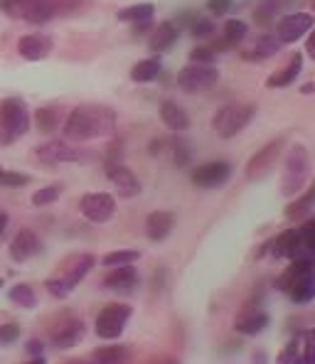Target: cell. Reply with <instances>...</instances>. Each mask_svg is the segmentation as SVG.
Here are the masks:
<instances>
[{
    "mask_svg": "<svg viewBox=\"0 0 315 364\" xmlns=\"http://www.w3.org/2000/svg\"><path fill=\"white\" fill-rule=\"evenodd\" d=\"M64 138L74 143L106 138L116 131V111L104 104H82L64 119Z\"/></svg>",
    "mask_w": 315,
    "mask_h": 364,
    "instance_id": "obj_1",
    "label": "cell"
},
{
    "mask_svg": "<svg viewBox=\"0 0 315 364\" xmlns=\"http://www.w3.org/2000/svg\"><path fill=\"white\" fill-rule=\"evenodd\" d=\"M276 288L284 291L296 305H306L315 298V259L313 256H298L291 259V266L281 273Z\"/></svg>",
    "mask_w": 315,
    "mask_h": 364,
    "instance_id": "obj_2",
    "label": "cell"
},
{
    "mask_svg": "<svg viewBox=\"0 0 315 364\" xmlns=\"http://www.w3.org/2000/svg\"><path fill=\"white\" fill-rule=\"evenodd\" d=\"M311 175V153L306 146L296 143L291 146V151L284 158V175H281V192L286 197H296L298 192H303Z\"/></svg>",
    "mask_w": 315,
    "mask_h": 364,
    "instance_id": "obj_3",
    "label": "cell"
},
{
    "mask_svg": "<svg viewBox=\"0 0 315 364\" xmlns=\"http://www.w3.org/2000/svg\"><path fill=\"white\" fill-rule=\"evenodd\" d=\"M30 131V114L23 99L0 101V146H13Z\"/></svg>",
    "mask_w": 315,
    "mask_h": 364,
    "instance_id": "obj_4",
    "label": "cell"
},
{
    "mask_svg": "<svg viewBox=\"0 0 315 364\" xmlns=\"http://www.w3.org/2000/svg\"><path fill=\"white\" fill-rule=\"evenodd\" d=\"M256 116V106L252 104H227L212 119V128L220 138H234L252 123Z\"/></svg>",
    "mask_w": 315,
    "mask_h": 364,
    "instance_id": "obj_5",
    "label": "cell"
},
{
    "mask_svg": "<svg viewBox=\"0 0 315 364\" xmlns=\"http://www.w3.org/2000/svg\"><path fill=\"white\" fill-rule=\"evenodd\" d=\"M284 148H286V138L279 136V138H274V141L266 143L261 151H256L252 155V160L247 163V170H244L247 180L261 182L264 178H269V175L276 170V163L281 160V155H284Z\"/></svg>",
    "mask_w": 315,
    "mask_h": 364,
    "instance_id": "obj_6",
    "label": "cell"
},
{
    "mask_svg": "<svg viewBox=\"0 0 315 364\" xmlns=\"http://www.w3.org/2000/svg\"><path fill=\"white\" fill-rule=\"evenodd\" d=\"M133 315V308L126 303H111L96 315V335L101 340H116L124 335L128 320Z\"/></svg>",
    "mask_w": 315,
    "mask_h": 364,
    "instance_id": "obj_7",
    "label": "cell"
},
{
    "mask_svg": "<svg viewBox=\"0 0 315 364\" xmlns=\"http://www.w3.org/2000/svg\"><path fill=\"white\" fill-rule=\"evenodd\" d=\"M220 82V72L212 64H188L185 69H180L178 74V87L188 94H202L210 91L215 84Z\"/></svg>",
    "mask_w": 315,
    "mask_h": 364,
    "instance_id": "obj_8",
    "label": "cell"
},
{
    "mask_svg": "<svg viewBox=\"0 0 315 364\" xmlns=\"http://www.w3.org/2000/svg\"><path fill=\"white\" fill-rule=\"evenodd\" d=\"M79 212L94 224L109 222L116 214V200L109 192H87V195L79 200Z\"/></svg>",
    "mask_w": 315,
    "mask_h": 364,
    "instance_id": "obj_9",
    "label": "cell"
},
{
    "mask_svg": "<svg viewBox=\"0 0 315 364\" xmlns=\"http://www.w3.org/2000/svg\"><path fill=\"white\" fill-rule=\"evenodd\" d=\"M229 178H232V165L227 160H212V163L192 170V182L202 190H217V187L227 185Z\"/></svg>",
    "mask_w": 315,
    "mask_h": 364,
    "instance_id": "obj_10",
    "label": "cell"
},
{
    "mask_svg": "<svg viewBox=\"0 0 315 364\" xmlns=\"http://www.w3.org/2000/svg\"><path fill=\"white\" fill-rule=\"evenodd\" d=\"M35 155L40 158V163H47V165L72 163V160H84V158H87V153L79 151V148H74L72 143H64V141L42 143V146L35 151Z\"/></svg>",
    "mask_w": 315,
    "mask_h": 364,
    "instance_id": "obj_11",
    "label": "cell"
},
{
    "mask_svg": "<svg viewBox=\"0 0 315 364\" xmlns=\"http://www.w3.org/2000/svg\"><path fill=\"white\" fill-rule=\"evenodd\" d=\"M313 28V15L311 13H291L276 23V37L279 42H296L301 40L306 32Z\"/></svg>",
    "mask_w": 315,
    "mask_h": 364,
    "instance_id": "obj_12",
    "label": "cell"
},
{
    "mask_svg": "<svg viewBox=\"0 0 315 364\" xmlns=\"http://www.w3.org/2000/svg\"><path fill=\"white\" fill-rule=\"evenodd\" d=\"M84 335H87V325L79 318H69L55 328V333H52V345H55L57 350H72V347H77L79 342L84 340Z\"/></svg>",
    "mask_w": 315,
    "mask_h": 364,
    "instance_id": "obj_13",
    "label": "cell"
},
{
    "mask_svg": "<svg viewBox=\"0 0 315 364\" xmlns=\"http://www.w3.org/2000/svg\"><path fill=\"white\" fill-rule=\"evenodd\" d=\"M106 175H109L111 185L116 187L121 197H136L141 192V180L136 178L131 168H126L124 163H116V165H106Z\"/></svg>",
    "mask_w": 315,
    "mask_h": 364,
    "instance_id": "obj_14",
    "label": "cell"
},
{
    "mask_svg": "<svg viewBox=\"0 0 315 364\" xmlns=\"http://www.w3.org/2000/svg\"><path fill=\"white\" fill-rule=\"evenodd\" d=\"M40 251H42V242L32 229H20L13 242H10V256H13L18 264H25V261L37 256Z\"/></svg>",
    "mask_w": 315,
    "mask_h": 364,
    "instance_id": "obj_15",
    "label": "cell"
},
{
    "mask_svg": "<svg viewBox=\"0 0 315 364\" xmlns=\"http://www.w3.org/2000/svg\"><path fill=\"white\" fill-rule=\"evenodd\" d=\"M303 254L301 232L298 229H286L271 242V256L274 259H298Z\"/></svg>",
    "mask_w": 315,
    "mask_h": 364,
    "instance_id": "obj_16",
    "label": "cell"
},
{
    "mask_svg": "<svg viewBox=\"0 0 315 364\" xmlns=\"http://www.w3.org/2000/svg\"><path fill=\"white\" fill-rule=\"evenodd\" d=\"M18 52L23 60L40 62L52 52V37L47 35H23L18 42Z\"/></svg>",
    "mask_w": 315,
    "mask_h": 364,
    "instance_id": "obj_17",
    "label": "cell"
},
{
    "mask_svg": "<svg viewBox=\"0 0 315 364\" xmlns=\"http://www.w3.org/2000/svg\"><path fill=\"white\" fill-rule=\"evenodd\" d=\"M20 20H28V23L35 25H45L50 23L55 15V8H52V0H20V10H18Z\"/></svg>",
    "mask_w": 315,
    "mask_h": 364,
    "instance_id": "obj_18",
    "label": "cell"
},
{
    "mask_svg": "<svg viewBox=\"0 0 315 364\" xmlns=\"http://www.w3.org/2000/svg\"><path fill=\"white\" fill-rule=\"evenodd\" d=\"M138 281H141V276H138V271L133 264L131 266H116V269L104 278V288L116 291V293H131L133 288L138 286Z\"/></svg>",
    "mask_w": 315,
    "mask_h": 364,
    "instance_id": "obj_19",
    "label": "cell"
},
{
    "mask_svg": "<svg viewBox=\"0 0 315 364\" xmlns=\"http://www.w3.org/2000/svg\"><path fill=\"white\" fill-rule=\"evenodd\" d=\"M175 227V214L173 212H165V210H158V212H151L146 217V234L151 242H163L168 239V234L173 232Z\"/></svg>",
    "mask_w": 315,
    "mask_h": 364,
    "instance_id": "obj_20",
    "label": "cell"
},
{
    "mask_svg": "<svg viewBox=\"0 0 315 364\" xmlns=\"http://www.w3.org/2000/svg\"><path fill=\"white\" fill-rule=\"evenodd\" d=\"M303 72V55L301 52H296V55H291V60L284 69H279L276 74H271L269 79H266V87L269 89H284V87H291V84H296L298 74Z\"/></svg>",
    "mask_w": 315,
    "mask_h": 364,
    "instance_id": "obj_21",
    "label": "cell"
},
{
    "mask_svg": "<svg viewBox=\"0 0 315 364\" xmlns=\"http://www.w3.org/2000/svg\"><path fill=\"white\" fill-rule=\"evenodd\" d=\"M160 121L165 123V128H170V131H175V133H183L190 128V114L183 106L170 99L160 104Z\"/></svg>",
    "mask_w": 315,
    "mask_h": 364,
    "instance_id": "obj_22",
    "label": "cell"
},
{
    "mask_svg": "<svg viewBox=\"0 0 315 364\" xmlns=\"http://www.w3.org/2000/svg\"><path fill=\"white\" fill-rule=\"evenodd\" d=\"M313 210H315V182H311V187L296 202H291L286 207V219L288 222H301V219L311 217Z\"/></svg>",
    "mask_w": 315,
    "mask_h": 364,
    "instance_id": "obj_23",
    "label": "cell"
},
{
    "mask_svg": "<svg viewBox=\"0 0 315 364\" xmlns=\"http://www.w3.org/2000/svg\"><path fill=\"white\" fill-rule=\"evenodd\" d=\"M131 350L124 345H104L92 352V364H128Z\"/></svg>",
    "mask_w": 315,
    "mask_h": 364,
    "instance_id": "obj_24",
    "label": "cell"
},
{
    "mask_svg": "<svg viewBox=\"0 0 315 364\" xmlns=\"http://www.w3.org/2000/svg\"><path fill=\"white\" fill-rule=\"evenodd\" d=\"M266 325H269V315L261 313V310H247L237 318L234 330L242 335H259L261 330H266Z\"/></svg>",
    "mask_w": 315,
    "mask_h": 364,
    "instance_id": "obj_25",
    "label": "cell"
},
{
    "mask_svg": "<svg viewBox=\"0 0 315 364\" xmlns=\"http://www.w3.org/2000/svg\"><path fill=\"white\" fill-rule=\"evenodd\" d=\"M178 35H180V30L175 28L173 23H160L156 30H153V35H151V40H148V45H151V50L153 52H168L170 47L178 42Z\"/></svg>",
    "mask_w": 315,
    "mask_h": 364,
    "instance_id": "obj_26",
    "label": "cell"
},
{
    "mask_svg": "<svg viewBox=\"0 0 315 364\" xmlns=\"http://www.w3.org/2000/svg\"><path fill=\"white\" fill-rule=\"evenodd\" d=\"M35 123L40 133H55L64 123V114L60 106H42L35 111Z\"/></svg>",
    "mask_w": 315,
    "mask_h": 364,
    "instance_id": "obj_27",
    "label": "cell"
},
{
    "mask_svg": "<svg viewBox=\"0 0 315 364\" xmlns=\"http://www.w3.org/2000/svg\"><path fill=\"white\" fill-rule=\"evenodd\" d=\"M281 50V42L276 35H261L259 40L254 42V50L252 52H244V60H266V57L276 55Z\"/></svg>",
    "mask_w": 315,
    "mask_h": 364,
    "instance_id": "obj_28",
    "label": "cell"
},
{
    "mask_svg": "<svg viewBox=\"0 0 315 364\" xmlns=\"http://www.w3.org/2000/svg\"><path fill=\"white\" fill-rule=\"evenodd\" d=\"M160 69H163V64H160L158 57H148V60H141L133 64L131 69V79L138 84H146V82H153V79L160 74Z\"/></svg>",
    "mask_w": 315,
    "mask_h": 364,
    "instance_id": "obj_29",
    "label": "cell"
},
{
    "mask_svg": "<svg viewBox=\"0 0 315 364\" xmlns=\"http://www.w3.org/2000/svg\"><path fill=\"white\" fill-rule=\"evenodd\" d=\"M94 264H96V259H94L92 254H82L77 261H72V266H69V271L64 273L62 278H64V281H67L72 288H77V286H79V281H82V278L94 269Z\"/></svg>",
    "mask_w": 315,
    "mask_h": 364,
    "instance_id": "obj_30",
    "label": "cell"
},
{
    "mask_svg": "<svg viewBox=\"0 0 315 364\" xmlns=\"http://www.w3.org/2000/svg\"><path fill=\"white\" fill-rule=\"evenodd\" d=\"M293 3H296V0H261L259 8H256V13H254V20L261 25H269L271 20L276 18V13L291 8Z\"/></svg>",
    "mask_w": 315,
    "mask_h": 364,
    "instance_id": "obj_31",
    "label": "cell"
},
{
    "mask_svg": "<svg viewBox=\"0 0 315 364\" xmlns=\"http://www.w3.org/2000/svg\"><path fill=\"white\" fill-rule=\"evenodd\" d=\"M153 13H156V8H153V3H136V5H128V8L119 10V15L116 18L124 20V23H148V20L153 18Z\"/></svg>",
    "mask_w": 315,
    "mask_h": 364,
    "instance_id": "obj_32",
    "label": "cell"
},
{
    "mask_svg": "<svg viewBox=\"0 0 315 364\" xmlns=\"http://www.w3.org/2000/svg\"><path fill=\"white\" fill-rule=\"evenodd\" d=\"M138 259H141V254H138L136 249H119V251H109V254H104L101 264L116 269V266H131L133 261H138Z\"/></svg>",
    "mask_w": 315,
    "mask_h": 364,
    "instance_id": "obj_33",
    "label": "cell"
},
{
    "mask_svg": "<svg viewBox=\"0 0 315 364\" xmlns=\"http://www.w3.org/2000/svg\"><path fill=\"white\" fill-rule=\"evenodd\" d=\"M8 298H10V301H13L15 305H20V308H35V305H37L35 291H32L30 286H25V283H20V286H13V288H10Z\"/></svg>",
    "mask_w": 315,
    "mask_h": 364,
    "instance_id": "obj_34",
    "label": "cell"
},
{
    "mask_svg": "<svg viewBox=\"0 0 315 364\" xmlns=\"http://www.w3.org/2000/svg\"><path fill=\"white\" fill-rule=\"evenodd\" d=\"M247 32H249L247 23H242V20H227V23H224V37H222V40L227 42L229 47L239 45V42L247 37Z\"/></svg>",
    "mask_w": 315,
    "mask_h": 364,
    "instance_id": "obj_35",
    "label": "cell"
},
{
    "mask_svg": "<svg viewBox=\"0 0 315 364\" xmlns=\"http://www.w3.org/2000/svg\"><path fill=\"white\" fill-rule=\"evenodd\" d=\"M60 195H62L60 185L42 187V190H37L35 195H32V205H35V207H47V205H52V202L60 200Z\"/></svg>",
    "mask_w": 315,
    "mask_h": 364,
    "instance_id": "obj_36",
    "label": "cell"
},
{
    "mask_svg": "<svg viewBox=\"0 0 315 364\" xmlns=\"http://www.w3.org/2000/svg\"><path fill=\"white\" fill-rule=\"evenodd\" d=\"M87 3L89 0H52V8H55V15H74L87 8Z\"/></svg>",
    "mask_w": 315,
    "mask_h": 364,
    "instance_id": "obj_37",
    "label": "cell"
},
{
    "mask_svg": "<svg viewBox=\"0 0 315 364\" xmlns=\"http://www.w3.org/2000/svg\"><path fill=\"white\" fill-rule=\"evenodd\" d=\"M28 182H30L28 175L15 173V170L0 168V187H25Z\"/></svg>",
    "mask_w": 315,
    "mask_h": 364,
    "instance_id": "obj_38",
    "label": "cell"
},
{
    "mask_svg": "<svg viewBox=\"0 0 315 364\" xmlns=\"http://www.w3.org/2000/svg\"><path fill=\"white\" fill-rule=\"evenodd\" d=\"M298 232H301L303 251H306V254H313V251H315V217L308 219V222L303 224V227L298 229Z\"/></svg>",
    "mask_w": 315,
    "mask_h": 364,
    "instance_id": "obj_39",
    "label": "cell"
},
{
    "mask_svg": "<svg viewBox=\"0 0 315 364\" xmlns=\"http://www.w3.org/2000/svg\"><path fill=\"white\" fill-rule=\"evenodd\" d=\"M298 364H315V328L303 335V355Z\"/></svg>",
    "mask_w": 315,
    "mask_h": 364,
    "instance_id": "obj_40",
    "label": "cell"
},
{
    "mask_svg": "<svg viewBox=\"0 0 315 364\" xmlns=\"http://www.w3.org/2000/svg\"><path fill=\"white\" fill-rule=\"evenodd\" d=\"M47 291H50V293H52V296H55V298H67L69 293L74 291V288L69 286V283L64 281L62 276H52L50 281H47Z\"/></svg>",
    "mask_w": 315,
    "mask_h": 364,
    "instance_id": "obj_41",
    "label": "cell"
},
{
    "mask_svg": "<svg viewBox=\"0 0 315 364\" xmlns=\"http://www.w3.org/2000/svg\"><path fill=\"white\" fill-rule=\"evenodd\" d=\"M215 50L212 47H207V45H200V47H195V50L190 52V62L192 64H212L215 62Z\"/></svg>",
    "mask_w": 315,
    "mask_h": 364,
    "instance_id": "obj_42",
    "label": "cell"
},
{
    "mask_svg": "<svg viewBox=\"0 0 315 364\" xmlns=\"http://www.w3.org/2000/svg\"><path fill=\"white\" fill-rule=\"evenodd\" d=\"M190 32H192V37H197V40H205V37H210L212 32H215V25L205 18H197V20H192Z\"/></svg>",
    "mask_w": 315,
    "mask_h": 364,
    "instance_id": "obj_43",
    "label": "cell"
},
{
    "mask_svg": "<svg viewBox=\"0 0 315 364\" xmlns=\"http://www.w3.org/2000/svg\"><path fill=\"white\" fill-rule=\"evenodd\" d=\"M15 340H20V328L15 323H5L0 325V347L13 345Z\"/></svg>",
    "mask_w": 315,
    "mask_h": 364,
    "instance_id": "obj_44",
    "label": "cell"
},
{
    "mask_svg": "<svg viewBox=\"0 0 315 364\" xmlns=\"http://www.w3.org/2000/svg\"><path fill=\"white\" fill-rule=\"evenodd\" d=\"M173 153H175V163H178L180 168L190 163V146H188V141H175L173 143Z\"/></svg>",
    "mask_w": 315,
    "mask_h": 364,
    "instance_id": "obj_45",
    "label": "cell"
},
{
    "mask_svg": "<svg viewBox=\"0 0 315 364\" xmlns=\"http://www.w3.org/2000/svg\"><path fill=\"white\" fill-rule=\"evenodd\" d=\"M234 5V0H207V8H210L212 15H224L229 13Z\"/></svg>",
    "mask_w": 315,
    "mask_h": 364,
    "instance_id": "obj_46",
    "label": "cell"
},
{
    "mask_svg": "<svg viewBox=\"0 0 315 364\" xmlns=\"http://www.w3.org/2000/svg\"><path fill=\"white\" fill-rule=\"evenodd\" d=\"M306 52L311 60H315V30L311 32V37H308V42H306Z\"/></svg>",
    "mask_w": 315,
    "mask_h": 364,
    "instance_id": "obj_47",
    "label": "cell"
},
{
    "mask_svg": "<svg viewBox=\"0 0 315 364\" xmlns=\"http://www.w3.org/2000/svg\"><path fill=\"white\" fill-rule=\"evenodd\" d=\"M28 352H32L35 357H40L42 355V342L40 340H32L30 345H28Z\"/></svg>",
    "mask_w": 315,
    "mask_h": 364,
    "instance_id": "obj_48",
    "label": "cell"
},
{
    "mask_svg": "<svg viewBox=\"0 0 315 364\" xmlns=\"http://www.w3.org/2000/svg\"><path fill=\"white\" fill-rule=\"evenodd\" d=\"M151 364H178V362L170 360V357H156V360H153Z\"/></svg>",
    "mask_w": 315,
    "mask_h": 364,
    "instance_id": "obj_49",
    "label": "cell"
},
{
    "mask_svg": "<svg viewBox=\"0 0 315 364\" xmlns=\"http://www.w3.org/2000/svg\"><path fill=\"white\" fill-rule=\"evenodd\" d=\"M5 227H8V214H3V212H0V237H3Z\"/></svg>",
    "mask_w": 315,
    "mask_h": 364,
    "instance_id": "obj_50",
    "label": "cell"
},
{
    "mask_svg": "<svg viewBox=\"0 0 315 364\" xmlns=\"http://www.w3.org/2000/svg\"><path fill=\"white\" fill-rule=\"evenodd\" d=\"M28 364H47V362H45V357L40 355V357H35V360H32V362H28Z\"/></svg>",
    "mask_w": 315,
    "mask_h": 364,
    "instance_id": "obj_51",
    "label": "cell"
},
{
    "mask_svg": "<svg viewBox=\"0 0 315 364\" xmlns=\"http://www.w3.org/2000/svg\"><path fill=\"white\" fill-rule=\"evenodd\" d=\"M67 364H92V362H84V360H74V362H67Z\"/></svg>",
    "mask_w": 315,
    "mask_h": 364,
    "instance_id": "obj_52",
    "label": "cell"
},
{
    "mask_svg": "<svg viewBox=\"0 0 315 364\" xmlns=\"http://www.w3.org/2000/svg\"><path fill=\"white\" fill-rule=\"evenodd\" d=\"M311 8H313V10H315V0H311Z\"/></svg>",
    "mask_w": 315,
    "mask_h": 364,
    "instance_id": "obj_53",
    "label": "cell"
},
{
    "mask_svg": "<svg viewBox=\"0 0 315 364\" xmlns=\"http://www.w3.org/2000/svg\"><path fill=\"white\" fill-rule=\"evenodd\" d=\"M0 286H3V281H0Z\"/></svg>",
    "mask_w": 315,
    "mask_h": 364,
    "instance_id": "obj_54",
    "label": "cell"
}]
</instances>
